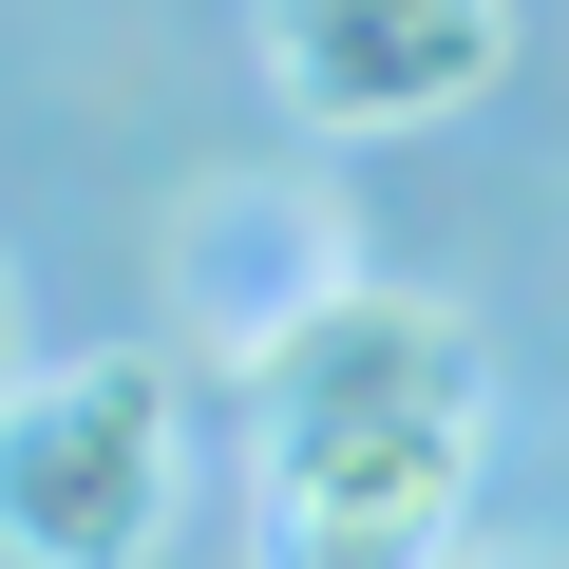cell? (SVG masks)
Wrapping results in <instances>:
<instances>
[{
  "instance_id": "obj_1",
  "label": "cell",
  "mask_w": 569,
  "mask_h": 569,
  "mask_svg": "<svg viewBox=\"0 0 569 569\" xmlns=\"http://www.w3.org/2000/svg\"><path fill=\"white\" fill-rule=\"evenodd\" d=\"M475 437H493V342L437 284H342L247 361V493L266 569H437L475 531Z\"/></svg>"
},
{
  "instance_id": "obj_2",
  "label": "cell",
  "mask_w": 569,
  "mask_h": 569,
  "mask_svg": "<svg viewBox=\"0 0 569 569\" xmlns=\"http://www.w3.org/2000/svg\"><path fill=\"white\" fill-rule=\"evenodd\" d=\"M190 493V361L96 342L0 399V569H152Z\"/></svg>"
},
{
  "instance_id": "obj_3",
  "label": "cell",
  "mask_w": 569,
  "mask_h": 569,
  "mask_svg": "<svg viewBox=\"0 0 569 569\" xmlns=\"http://www.w3.org/2000/svg\"><path fill=\"white\" fill-rule=\"evenodd\" d=\"M247 58L305 133H437L512 77V0H247Z\"/></svg>"
},
{
  "instance_id": "obj_4",
  "label": "cell",
  "mask_w": 569,
  "mask_h": 569,
  "mask_svg": "<svg viewBox=\"0 0 569 569\" xmlns=\"http://www.w3.org/2000/svg\"><path fill=\"white\" fill-rule=\"evenodd\" d=\"M342 284H361V247H342V209L305 171H209L190 228H171V342L190 361H266L305 305H342Z\"/></svg>"
},
{
  "instance_id": "obj_5",
  "label": "cell",
  "mask_w": 569,
  "mask_h": 569,
  "mask_svg": "<svg viewBox=\"0 0 569 569\" xmlns=\"http://www.w3.org/2000/svg\"><path fill=\"white\" fill-rule=\"evenodd\" d=\"M437 569H569V550H550V531H456Z\"/></svg>"
},
{
  "instance_id": "obj_6",
  "label": "cell",
  "mask_w": 569,
  "mask_h": 569,
  "mask_svg": "<svg viewBox=\"0 0 569 569\" xmlns=\"http://www.w3.org/2000/svg\"><path fill=\"white\" fill-rule=\"evenodd\" d=\"M0 399H20V266H0Z\"/></svg>"
}]
</instances>
